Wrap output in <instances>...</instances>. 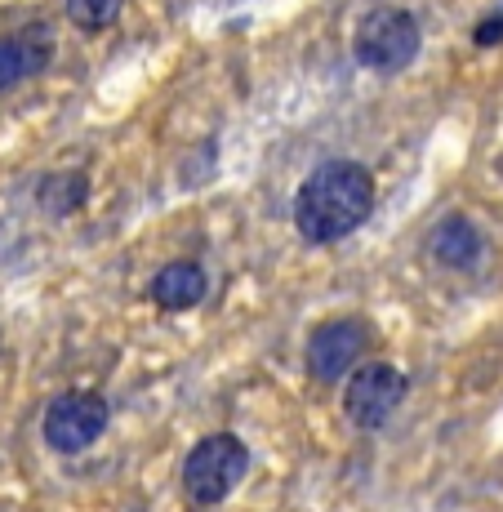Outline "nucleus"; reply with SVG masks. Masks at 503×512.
I'll use <instances>...</instances> for the list:
<instances>
[{
  "label": "nucleus",
  "instance_id": "nucleus-1",
  "mask_svg": "<svg viewBox=\"0 0 503 512\" xmlns=\"http://www.w3.org/2000/svg\"><path fill=\"white\" fill-rule=\"evenodd\" d=\"M374 210V174L357 161H325L303 179L294 196V228L312 245L352 236Z\"/></svg>",
  "mask_w": 503,
  "mask_h": 512
},
{
  "label": "nucleus",
  "instance_id": "nucleus-2",
  "mask_svg": "<svg viewBox=\"0 0 503 512\" xmlns=\"http://www.w3.org/2000/svg\"><path fill=\"white\" fill-rule=\"evenodd\" d=\"M245 468H250V450L232 432H210L201 437L183 459V490L192 495V504L210 508L223 504L236 486H241Z\"/></svg>",
  "mask_w": 503,
  "mask_h": 512
},
{
  "label": "nucleus",
  "instance_id": "nucleus-3",
  "mask_svg": "<svg viewBox=\"0 0 503 512\" xmlns=\"http://www.w3.org/2000/svg\"><path fill=\"white\" fill-rule=\"evenodd\" d=\"M419 45H423L419 23L397 5L370 9L357 23V36H352V54L370 72H401V67H410L419 58Z\"/></svg>",
  "mask_w": 503,
  "mask_h": 512
},
{
  "label": "nucleus",
  "instance_id": "nucleus-4",
  "mask_svg": "<svg viewBox=\"0 0 503 512\" xmlns=\"http://www.w3.org/2000/svg\"><path fill=\"white\" fill-rule=\"evenodd\" d=\"M107 419H112V410L98 392H63L45 410V446L58 455H81L107 432Z\"/></svg>",
  "mask_w": 503,
  "mask_h": 512
},
{
  "label": "nucleus",
  "instance_id": "nucleus-5",
  "mask_svg": "<svg viewBox=\"0 0 503 512\" xmlns=\"http://www.w3.org/2000/svg\"><path fill=\"white\" fill-rule=\"evenodd\" d=\"M401 401H406V374L397 366H388V361L361 366L348 379V388H343V410H348V419L366 432L383 428V423L397 415Z\"/></svg>",
  "mask_w": 503,
  "mask_h": 512
},
{
  "label": "nucleus",
  "instance_id": "nucleus-6",
  "mask_svg": "<svg viewBox=\"0 0 503 512\" xmlns=\"http://www.w3.org/2000/svg\"><path fill=\"white\" fill-rule=\"evenodd\" d=\"M361 348H366V326L352 317H334L312 330L308 339V374L317 383H339L343 374L357 366Z\"/></svg>",
  "mask_w": 503,
  "mask_h": 512
},
{
  "label": "nucleus",
  "instance_id": "nucleus-7",
  "mask_svg": "<svg viewBox=\"0 0 503 512\" xmlns=\"http://www.w3.org/2000/svg\"><path fill=\"white\" fill-rule=\"evenodd\" d=\"M54 58V32L45 23H27L23 32L0 36V94L41 76Z\"/></svg>",
  "mask_w": 503,
  "mask_h": 512
},
{
  "label": "nucleus",
  "instance_id": "nucleus-8",
  "mask_svg": "<svg viewBox=\"0 0 503 512\" xmlns=\"http://www.w3.org/2000/svg\"><path fill=\"white\" fill-rule=\"evenodd\" d=\"M205 290H210V277H205V268L201 263H165L161 272L152 277V303L156 308H165V312H187V308H196V303L205 299Z\"/></svg>",
  "mask_w": 503,
  "mask_h": 512
},
{
  "label": "nucleus",
  "instance_id": "nucleus-9",
  "mask_svg": "<svg viewBox=\"0 0 503 512\" xmlns=\"http://www.w3.org/2000/svg\"><path fill=\"white\" fill-rule=\"evenodd\" d=\"M486 241H481L477 223L463 219V214H446V219L432 228V254H437L446 268H472L481 259Z\"/></svg>",
  "mask_w": 503,
  "mask_h": 512
},
{
  "label": "nucleus",
  "instance_id": "nucleus-10",
  "mask_svg": "<svg viewBox=\"0 0 503 512\" xmlns=\"http://www.w3.org/2000/svg\"><path fill=\"white\" fill-rule=\"evenodd\" d=\"M36 196H41V205H49L54 214L81 210V201H85V174H49Z\"/></svg>",
  "mask_w": 503,
  "mask_h": 512
},
{
  "label": "nucleus",
  "instance_id": "nucleus-11",
  "mask_svg": "<svg viewBox=\"0 0 503 512\" xmlns=\"http://www.w3.org/2000/svg\"><path fill=\"white\" fill-rule=\"evenodd\" d=\"M125 0H67V18H72L81 32H103L116 23Z\"/></svg>",
  "mask_w": 503,
  "mask_h": 512
},
{
  "label": "nucleus",
  "instance_id": "nucleus-12",
  "mask_svg": "<svg viewBox=\"0 0 503 512\" xmlns=\"http://www.w3.org/2000/svg\"><path fill=\"white\" fill-rule=\"evenodd\" d=\"M499 41H503V14L486 18V23L477 27V45H499Z\"/></svg>",
  "mask_w": 503,
  "mask_h": 512
}]
</instances>
